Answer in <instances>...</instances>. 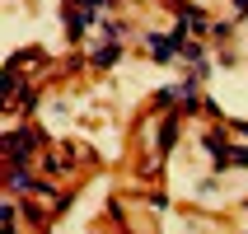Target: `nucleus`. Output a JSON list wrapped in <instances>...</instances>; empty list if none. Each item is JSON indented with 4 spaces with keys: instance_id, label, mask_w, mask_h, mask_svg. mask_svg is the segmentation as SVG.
<instances>
[{
    "instance_id": "5",
    "label": "nucleus",
    "mask_w": 248,
    "mask_h": 234,
    "mask_svg": "<svg viewBox=\"0 0 248 234\" xmlns=\"http://www.w3.org/2000/svg\"><path fill=\"white\" fill-rule=\"evenodd\" d=\"M117 56H122V42H108V47H98V52L89 56V66H98V70H103V66H112Z\"/></svg>"
},
{
    "instance_id": "3",
    "label": "nucleus",
    "mask_w": 248,
    "mask_h": 234,
    "mask_svg": "<svg viewBox=\"0 0 248 234\" xmlns=\"http://www.w3.org/2000/svg\"><path fill=\"white\" fill-rule=\"evenodd\" d=\"M173 145H178V117L169 112V117H164V126H159V140H155V150H159V155H169Z\"/></svg>"
},
{
    "instance_id": "8",
    "label": "nucleus",
    "mask_w": 248,
    "mask_h": 234,
    "mask_svg": "<svg viewBox=\"0 0 248 234\" xmlns=\"http://www.w3.org/2000/svg\"><path fill=\"white\" fill-rule=\"evenodd\" d=\"M239 14H248V0H239Z\"/></svg>"
},
{
    "instance_id": "4",
    "label": "nucleus",
    "mask_w": 248,
    "mask_h": 234,
    "mask_svg": "<svg viewBox=\"0 0 248 234\" xmlns=\"http://www.w3.org/2000/svg\"><path fill=\"white\" fill-rule=\"evenodd\" d=\"M89 24H94V10H89V5H80V10H70V14H66V33H70V38H80Z\"/></svg>"
},
{
    "instance_id": "1",
    "label": "nucleus",
    "mask_w": 248,
    "mask_h": 234,
    "mask_svg": "<svg viewBox=\"0 0 248 234\" xmlns=\"http://www.w3.org/2000/svg\"><path fill=\"white\" fill-rule=\"evenodd\" d=\"M38 131H33V126H19V131H10V140H5V159H10V164H24L28 155L38 150Z\"/></svg>"
},
{
    "instance_id": "9",
    "label": "nucleus",
    "mask_w": 248,
    "mask_h": 234,
    "mask_svg": "<svg viewBox=\"0 0 248 234\" xmlns=\"http://www.w3.org/2000/svg\"><path fill=\"white\" fill-rule=\"evenodd\" d=\"M136 5H140V0H136ZM169 5H178V0H169Z\"/></svg>"
},
{
    "instance_id": "7",
    "label": "nucleus",
    "mask_w": 248,
    "mask_h": 234,
    "mask_svg": "<svg viewBox=\"0 0 248 234\" xmlns=\"http://www.w3.org/2000/svg\"><path fill=\"white\" fill-rule=\"evenodd\" d=\"M75 5H89V10H108V0H75Z\"/></svg>"
},
{
    "instance_id": "6",
    "label": "nucleus",
    "mask_w": 248,
    "mask_h": 234,
    "mask_svg": "<svg viewBox=\"0 0 248 234\" xmlns=\"http://www.w3.org/2000/svg\"><path fill=\"white\" fill-rule=\"evenodd\" d=\"M225 164H248V145H230V155H225Z\"/></svg>"
},
{
    "instance_id": "2",
    "label": "nucleus",
    "mask_w": 248,
    "mask_h": 234,
    "mask_svg": "<svg viewBox=\"0 0 248 234\" xmlns=\"http://www.w3.org/2000/svg\"><path fill=\"white\" fill-rule=\"evenodd\" d=\"M10 192H38V178L28 173V164H10V178H5Z\"/></svg>"
}]
</instances>
